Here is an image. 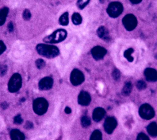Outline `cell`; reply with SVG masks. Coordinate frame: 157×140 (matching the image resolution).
Here are the masks:
<instances>
[{
    "instance_id": "obj_1",
    "label": "cell",
    "mask_w": 157,
    "mask_h": 140,
    "mask_svg": "<svg viewBox=\"0 0 157 140\" xmlns=\"http://www.w3.org/2000/svg\"><path fill=\"white\" fill-rule=\"evenodd\" d=\"M36 50L39 55L48 58H55L59 53V49L56 47L44 44H38L36 47Z\"/></svg>"
},
{
    "instance_id": "obj_2",
    "label": "cell",
    "mask_w": 157,
    "mask_h": 140,
    "mask_svg": "<svg viewBox=\"0 0 157 140\" xmlns=\"http://www.w3.org/2000/svg\"><path fill=\"white\" fill-rule=\"evenodd\" d=\"M66 37L67 31L63 29H58L44 37L43 41L46 43H58L64 41Z\"/></svg>"
},
{
    "instance_id": "obj_3",
    "label": "cell",
    "mask_w": 157,
    "mask_h": 140,
    "mask_svg": "<svg viewBox=\"0 0 157 140\" xmlns=\"http://www.w3.org/2000/svg\"><path fill=\"white\" fill-rule=\"evenodd\" d=\"M48 106L47 101L43 98H38L33 102V110L37 115L45 114L47 111Z\"/></svg>"
},
{
    "instance_id": "obj_4",
    "label": "cell",
    "mask_w": 157,
    "mask_h": 140,
    "mask_svg": "<svg viewBox=\"0 0 157 140\" xmlns=\"http://www.w3.org/2000/svg\"><path fill=\"white\" fill-rule=\"evenodd\" d=\"M123 10V7L121 3L119 2H112L108 6L107 12L110 17L116 18L122 13Z\"/></svg>"
},
{
    "instance_id": "obj_5",
    "label": "cell",
    "mask_w": 157,
    "mask_h": 140,
    "mask_svg": "<svg viewBox=\"0 0 157 140\" xmlns=\"http://www.w3.org/2000/svg\"><path fill=\"white\" fill-rule=\"evenodd\" d=\"M21 86V77L18 74H14L10 78L8 84V88L10 92L14 93L17 91Z\"/></svg>"
},
{
    "instance_id": "obj_6",
    "label": "cell",
    "mask_w": 157,
    "mask_h": 140,
    "mask_svg": "<svg viewBox=\"0 0 157 140\" xmlns=\"http://www.w3.org/2000/svg\"><path fill=\"white\" fill-rule=\"evenodd\" d=\"M139 113L142 119L146 120L151 119L155 116V111L153 107L148 104H142L139 108Z\"/></svg>"
},
{
    "instance_id": "obj_7",
    "label": "cell",
    "mask_w": 157,
    "mask_h": 140,
    "mask_svg": "<svg viewBox=\"0 0 157 140\" xmlns=\"http://www.w3.org/2000/svg\"><path fill=\"white\" fill-rule=\"evenodd\" d=\"M122 22L124 28L128 31H132L134 29H135L137 24L136 17L131 14L126 15L123 17Z\"/></svg>"
},
{
    "instance_id": "obj_8",
    "label": "cell",
    "mask_w": 157,
    "mask_h": 140,
    "mask_svg": "<svg viewBox=\"0 0 157 140\" xmlns=\"http://www.w3.org/2000/svg\"><path fill=\"white\" fill-rule=\"evenodd\" d=\"M84 75L77 69H74L71 73L70 80L73 85L77 86L84 81Z\"/></svg>"
},
{
    "instance_id": "obj_9",
    "label": "cell",
    "mask_w": 157,
    "mask_h": 140,
    "mask_svg": "<svg viewBox=\"0 0 157 140\" xmlns=\"http://www.w3.org/2000/svg\"><path fill=\"white\" fill-rule=\"evenodd\" d=\"M117 122L114 117H107L104 122V130L108 134H111L116 128Z\"/></svg>"
},
{
    "instance_id": "obj_10",
    "label": "cell",
    "mask_w": 157,
    "mask_h": 140,
    "mask_svg": "<svg viewBox=\"0 0 157 140\" xmlns=\"http://www.w3.org/2000/svg\"><path fill=\"white\" fill-rule=\"evenodd\" d=\"M91 53L96 60H99L104 58L107 53V50L102 47L96 46L92 49Z\"/></svg>"
},
{
    "instance_id": "obj_11",
    "label": "cell",
    "mask_w": 157,
    "mask_h": 140,
    "mask_svg": "<svg viewBox=\"0 0 157 140\" xmlns=\"http://www.w3.org/2000/svg\"><path fill=\"white\" fill-rule=\"evenodd\" d=\"M53 80L51 77H46L42 79L39 82V88L41 90H49L52 87Z\"/></svg>"
},
{
    "instance_id": "obj_12",
    "label": "cell",
    "mask_w": 157,
    "mask_h": 140,
    "mask_svg": "<svg viewBox=\"0 0 157 140\" xmlns=\"http://www.w3.org/2000/svg\"><path fill=\"white\" fill-rule=\"evenodd\" d=\"M91 102V96L90 94L85 91H82L80 93L78 97V103L81 106H88Z\"/></svg>"
},
{
    "instance_id": "obj_13",
    "label": "cell",
    "mask_w": 157,
    "mask_h": 140,
    "mask_svg": "<svg viewBox=\"0 0 157 140\" xmlns=\"http://www.w3.org/2000/svg\"><path fill=\"white\" fill-rule=\"evenodd\" d=\"M144 76L148 81L155 82L157 80V72L153 68H146L144 71Z\"/></svg>"
},
{
    "instance_id": "obj_14",
    "label": "cell",
    "mask_w": 157,
    "mask_h": 140,
    "mask_svg": "<svg viewBox=\"0 0 157 140\" xmlns=\"http://www.w3.org/2000/svg\"><path fill=\"white\" fill-rule=\"evenodd\" d=\"M105 110L102 107L96 108L93 112V119L95 122H99L105 115Z\"/></svg>"
},
{
    "instance_id": "obj_15",
    "label": "cell",
    "mask_w": 157,
    "mask_h": 140,
    "mask_svg": "<svg viewBox=\"0 0 157 140\" xmlns=\"http://www.w3.org/2000/svg\"><path fill=\"white\" fill-rule=\"evenodd\" d=\"M98 36L104 41H109L110 37L109 34V31L104 26H100L97 30Z\"/></svg>"
},
{
    "instance_id": "obj_16",
    "label": "cell",
    "mask_w": 157,
    "mask_h": 140,
    "mask_svg": "<svg viewBox=\"0 0 157 140\" xmlns=\"http://www.w3.org/2000/svg\"><path fill=\"white\" fill-rule=\"evenodd\" d=\"M11 140H25V136L18 130L14 129L10 131Z\"/></svg>"
},
{
    "instance_id": "obj_17",
    "label": "cell",
    "mask_w": 157,
    "mask_h": 140,
    "mask_svg": "<svg viewBox=\"0 0 157 140\" xmlns=\"http://www.w3.org/2000/svg\"><path fill=\"white\" fill-rule=\"evenodd\" d=\"M148 133L151 137H156L157 136V123L155 122H151L147 128Z\"/></svg>"
},
{
    "instance_id": "obj_18",
    "label": "cell",
    "mask_w": 157,
    "mask_h": 140,
    "mask_svg": "<svg viewBox=\"0 0 157 140\" xmlns=\"http://www.w3.org/2000/svg\"><path fill=\"white\" fill-rule=\"evenodd\" d=\"M9 12V9L7 7H3L0 10V25H2L7 16Z\"/></svg>"
},
{
    "instance_id": "obj_19",
    "label": "cell",
    "mask_w": 157,
    "mask_h": 140,
    "mask_svg": "<svg viewBox=\"0 0 157 140\" xmlns=\"http://www.w3.org/2000/svg\"><path fill=\"white\" fill-rule=\"evenodd\" d=\"M59 23L60 25L66 26L69 23V14L68 12H64L61 16L59 17Z\"/></svg>"
},
{
    "instance_id": "obj_20",
    "label": "cell",
    "mask_w": 157,
    "mask_h": 140,
    "mask_svg": "<svg viewBox=\"0 0 157 140\" xmlns=\"http://www.w3.org/2000/svg\"><path fill=\"white\" fill-rule=\"evenodd\" d=\"M131 90H132V84L131 82H128L124 84L123 87V88L122 90V94L124 96H128L131 93Z\"/></svg>"
},
{
    "instance_id": "obj_21",
    "label": "cell",
    "mask_w": 157,
    "mask_h": 140,
    "mask_svg": "<svg viewBox=\"0 0 157 140\" xmlns=\"http://www.w3.org/2000/svg\"><path fill=\"white\" fill-rule=\"evenodd\" d=\"M72 23L75 25H78L81 24L82 21V16L78 13H74L72 15Z\"/></svg>"
},
{
    "instance_id": "obj_22",
    "label": "cell",
    "mask_w": 157,
    "mask_h": 140,
    "mask_svg": "<svg viewBox=\"0 0 157 140\" xmlns=\"http://www.w3.org/2000/svg\"><path fill=\"white\" fill-rule=\"evenodd\" d=\"M134 52V49L132 48H129L124 51V56L127 59V60L129 62H132L134 60L133 57L132 56V53Z\"/></svg>"
},
{
    "instance_id": "obj_23",
    "label": "cell",
    "mask_w": 157,
    "mask_h": 140,
    "mask_svg": "<svg viewBox=\"0 0 157 140\" xmlns=\"http://www.w3.org/2000/svg\"><path fill=\"white\" fill-rule=\"evenodd\" d=\"M90 140H102L101 132L98 130H94L90 136Z\"/></svg>"
},
{
    "instance_id": "obj_24",
    "label": "cell",
    "mask_w": 157,
    "mask_h": 140,
    "mask_svg": "<svg viewBox=\"0 0 157 140\" xmlns=\"http://www.w3.org/2000/svg\"><path fill=\"white\" fill-rule=\"evenodd\" d=\"M91 124V120L87 116H83L81 119V125L83 127H88Z\"/></svg>"
},
{
    "instance_id": "obj_25",
    "label": "cell",
    "mask_w": 157,
    "mask_h": 140,
    "mask_svg": "<svg viewBox=\"0 0 157 140\" xmlns=\"http://www.w3.org/2000/svg\"><path fill=\"white\" fill-rule=\"evenodd\" d=\"M90 0H78L77 2V6L80 9H83L89 3Z\"/></svg>"
},
{
    "instance_id": "obj_26",
    "label": "cell",
    "mask_w": 157,
    "mask_h": 140,
    "mask_svg": "<svg viewBox=\"0 0 157 140\" xmlns=\"http://www.w3.org/2000/svg\"><path fill=\"white\" fill-rule=\"evenodd\" d=\"M136 87L137 88L138 90H144L147 87V84L146 83L143 81V80H139L137 82V84H136Z\"/></svg>"
},
{
    "instance_id": "obj_27",
    "label": "cell",
    "mask_w": 157,
    "mask_h": 140,
    "mask_svg": "<svg viewBox=\"0 0 157 140\" xmlns=\"http://www.w3.org/2000/svg\"><path fill=\"white\" fill-rule=\"evenodd\" d=\"M45 61L42 59H37L36 61V65L37 68L42 69L45 66Z\"/></svg>"
},
{
    "instance_id": "obj_28",
    "label": "cell",
    "mask_w": 157,
    "mask_h": 140,
    "mask_svg": "<svg viewBox=\"0 0 157 140\" xmlns=\"http://www.w3.org/2000/svg\"><path fill=\"white\" fill-rule=\"evenodd\" d=\"M31 12L28 9H25L23 12V17L25 20H28L31 18Z\"/></svg>"
},
{
    "instance_id": "obj_29",
    "label": "cell",
    "mask_w": 157,
    "mask_h": 140,
    "mask_svg": "<svg viewBox=\"0 0 157 140\" xmlns=\"http://www.w3.org/2000/svg\"><path fill=\"white\" fill-rule=\"evenodd\" d=\"M7 71V67L6 65L1 64L0 65V76H3L6 74Z\"/></svg>"
},
{
    "instance_id": "obj_30",
    "label": "cell",
    "mask_w": 157,
    "mask_h": 140,
    "mask_svg": "<svg viewBox=\"0 0 157 140\" xmlns=\"http://www.w3.org/2000/svg\"><path fill=\"white\" fill-rule=\"evenodd\" d=\"M112 77L114 80H118L120 78V72L118 69H115L112 72Z\"/></svg>"
},
{
    "instance_id": "obj_31",
    "label": "cell",
    "mask_w": 157,
    "mask_h": 140,
    "mask_svg": "<svg viewBox=\"0 0 157 140\" xmlns=\"http://www.w3.org/2000/svg\"><path fill=\"white\" fill-rule=\"evenodd\" d=\"M137 140H150V139H149L148 137L145 134H144L143 133H140L138 134Z\"/></svg>"
},
{
    "instance_id": "obj_32",
    "label": "cell",
    "mask_w": 157,
    "mask_h": 140,
    "mask_svg": "<svg viewBox=\"0 0 157 140\" xmlns=\"http://www.w3.org/2000/svg\"><path fill=\"white\" fill-rule=\"evenodd\" d=\"M13 122L15 124H21L23 122V119L21 117L20 115H17V116H15L13 119Z\"/></svg>"
},
{
    "instance_id": "obj_33",
    "label": "cell",
    "mask_w": 157,
    "mask_h": 140,
    "mask_svg": "<svg viewBox=\"0 0 157 140\" xmlns=\"http://www.w3.org/2000/svg\"><path fill=\"white\" fill-rule=\"evenodd\" d=\"M6 50V45L4 42L0 41V55L2 54Z\"/></svg>"
},
{
    "instance_id": "obj_34",
    "label": "cell",
    "mask_w": 157,
    "mask_h": 140,
    "mask_svg": "<svg viewBox=\"0 0 157 140\" xmlns=\"http://www.w3.org/2000/svg\"><path fill=\"white\" fill-rule=\"evenodd\" d=\"M33 126V124L32 123V122H27L25 125V127L26 128V129H31L32 128Z\"/></svg>"
},
{
    "instance_id": "obj_35",
    "label": "cell",
    "mask_w": 157,
    "mask_h": 140,
    "mask_svg": "<svg viewBox=\"0 0 157 140\" xmlns=\"http://www.w3.org/2000/svg\"><path fill=\"white\" fill-rule=\"evenodd\" d=\"M7 28H8V30H9L10 32H12V31H13V24H12V22L9 23L8 26H7Z\"/></svg>"
},
{
    "instance_id": "obj_36",
    "label": "cell",
    "mask_w": 157,
    "mask_h": 140,
    "mask_svg": "<svg viewBox=\"0 0 157 140\" xmlns=\"http://www.w3.org/2000/svg\"><path fill=\"white\" fill-rule=\"evenodd\" d=\"M129 1L132 4H139L142 1V0H129Z\"/></svg>"
},
{
    "instance_id": "obj_37",
    "label": "cell",
    "mask_w": 157,
    "mask_h": 140,
    "mask_svg": "<svg viewBox=\"0 0 157 140\" xmlns=\"http://www.w3.org/2000/svg\"><path fill=\"white\" fill-rule=\"evenodd\" d=\"M65 112H66V114H70V113L71 112V108L69 107H66L65 108Z\"/></svg>"
},
{
    "instance_id": "obj_38",
    "label": "cell",
    "mask_w": 157,
    "mask_h": 140,
    "mask_svg": "<svg viewBox=\"0 0 157 140\" xmlns=\"http://www.w3.org/2000/svg\"><path fill=\"white\" fill-rule=\"evenodd\" d=\"M1 106L2 107V109H6V107H7L8 105H7V104L6 103H5V102H4V103H2V104H1Z\"/></svg>"
}]
</instances>
